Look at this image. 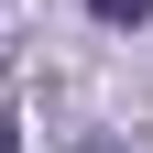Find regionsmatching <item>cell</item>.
<instances>
[{"instance_id": "obj_1", "label": "cell", "mask_w": 153, "mask_h": 153, "mask_svg": "<svg viewBox=\"0 0 153 153\" xmlns=\"http://www.w3.org/2000/svg\"><path fill=\"white\" fill-rule=\"evenodd\" d=\"M99 22H153V0H88Z\"/></svg>"}, {"instance_id": "obj_2", "label": "cell", "mask_w": 153, "mask_h": 153, "mask_svg": "<svg viewBox=\"0 0 153 153\" xmlns=\"http://www.w3.org/2000/svg\"><path fill=\"white\" fill-rule=\"evenodd\" d=\"M0 153H22V120H11V109H0Z\"/></svg>"}]
</instances>
